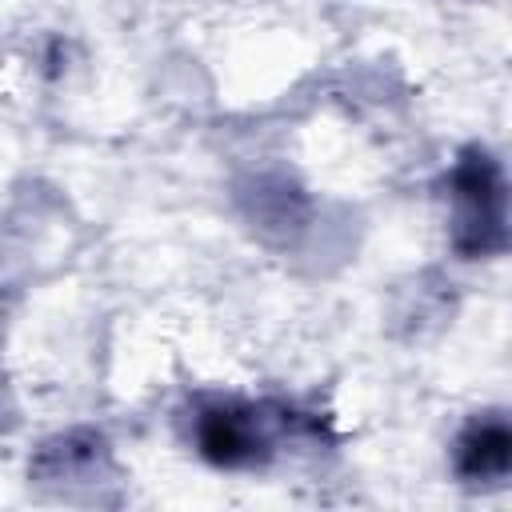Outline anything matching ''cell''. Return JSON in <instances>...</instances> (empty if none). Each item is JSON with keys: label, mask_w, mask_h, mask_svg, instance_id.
I'll return each instance as SVG.
<instances>
[{"label": "cell", "mask_w": 512, "mask_h": 512, "mask_svg": "<svg viewBox=\"0 0 512 512\" xmlns=\"http://www.w3.org/2000/svg\"><path fill=\"white\" fill-rule=\"evenodd\" d=\"M452 476L464 488H496L508 480L512 468V428L500 408L472 412L448 448Z\"/></svg>", "instance_id": "obj_3"}, {"label": "cell", "mask_w": 512, "mask_h": 512, "mask_svg": "<svg viewBox=\"0 0 512 512\" xmlns=\"http://www.w3.org/2000/svg\"><path fill=\"white\" fill-rule=\"evenodd\" d=\"M108 472H112L108 440L92 428L60 432V436L44 440L36 448V456L28 460V480L56 484L64 496H72L76 484H100Z\"/></svg>", "instance_id": "obj_4"}, {"label": "cell", "mask_w": 512, "mask_h": 512, "mask_svg": "<svg viewBox=\"0 0 512 512\" xmlns=\"http://www.w3.org/2000/svg\"><path fill=\"white\" fill-rule=\"evenodd\" d=\"M180 424L192 452L224 472L264 468L288 448V440L320 428L284 400H248L236 392H196Z\"/></svg>", "instance_id": "obj_1"}, {"label": "cell", "mask_w": 512, "mask_h": 512, "mask_svg": "<svg viewBox=\"0 0 512 512\" xmlns=\"http://www.w3.org/2000/svg\"><path fill=\"white\" fill-rule=\"evenodd\" d=\"M444 196L448 244L460 260H488L508 248V180L504 164L484 144L456 152L444 176Z\"/></svg>", "instance_id": "obj_2"}]
</instances>
